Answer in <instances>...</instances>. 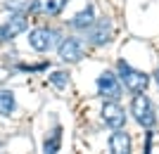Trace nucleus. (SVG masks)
I'll return each instance as SVG.
<instances>
[{"instance_id": "1", "label": "nucleus", "mask_w": 159, "mask_h": 154, "mask_svg": "<svg viewBox=\"0 0 159 154\" xmlns=\"http://www.w3.org/2000/svg\"><path fill=\"white\" fill-rule=\"evenodd\" d=\"M116 76H119V81L124 83V88H126L128 93H133V95L135 93H145V88L150 86V76H147L145 71L133 69L126 59L116 62Z\"/></svg>"}, {"instance_id": "2", "label": "nucleus", "mask_w": 159, "mask_h": 154, "mask_svg": "<svg viewBox=\"0 0 159 154\" xmlns=\"http://www.w3.org/2000/svg\"><path fill=\"white\" fill-rule=\"evenodd\" d=\"M131 114H133V119H135V123L143 126V128H147V130L157 126L154 104H152V100H150L147 95H143V93H135V97H133V102H131Z\"/></svg>"}, {"instance_id": "3", "label": "nucleus", "mask_w": 159, "mask_h": 154, "mask_svg": "<svg viewBox=\"0 0 159 154\" xmlns=\"http://www.w3.org/2000/svg\"><path fill=\"white\" fill-rule=\"evenodd\" d=\"M57 40H60V31L48 29V26H38V29H33L31 33H29V45H31L36 52H48V50H52V47L57 45Z\"/></svg>"}, {"instance_id": "4", "label": "nucleus", "mask_w": 159, "mask_h": 154, "mask_svg": "<svg viewBox=\"0 0 159 154\" xmlns=\"http://www.w3.org/2000/svg\"><path fill=\"white\" fill-rule=\"evenodd\" d=\"M100 114H102L105 126H109L112 130H116V128H124V126H126V112H124V107H121L116 100L105 102Z\"/></svg>"}, {"instance_id": "5", "label": "nucleus", "mask_w": 159, "mask_h": 154, "mask_svg": "<svg viewBox=\"0 0 159 154\" xmlns=\"http://www.w3.org/2000/svg\"><path fill=\"white\" fill-rule=\"evenodd\" d=\"M98 93L107 100H119L121 97V81L112 71H102L98 76Z\"/></svg>"}, {"instance_id": "6", "label": "nucleus", "mask_w": 159, "mask_h": 154, "mask_svg": "<svg viewBox=\"0 0 159 154\" xmlns=\"http://www.w3.org/2000/svg\"><path fill=\"white\" fill-rule=\"evenodd\" d=\"M26 29H29V19L24 17V14H14V17H10L5 24H0V43H7V40L17 38V36L24 33Z\"/></svg>"}, {"instance_id": "7", "label": "nucleus", "mask_w": 159, "mask_h": 154, "mask_svg": "<svg viewBox=\"0 0 159 154\" xmlns=\"http://www.w3.org/2000/svg\"><path fill=\"white\" fill-rule=\"evenodd\" d=\"M57 55H60V59L66 62V64H74V62H81L83 57V43L79 38H64L57 47Z\"/></svg>"}, {"instance_id": "8", "label": "nucleus", "mask_w": 159, "mask_h": 154, "mask_svg": "<svg viewBox=\"0 0 159 154\" xmlns=\"http://www.w3.org/2000/svg\"><path fill=\"white\" fill-rule=\"evenodd\" d=\"M88 40L93 43V45H107L109 40H112V24L109 19H98L90 26V33H88Z\"/></svg>"}, {"instance_id": "9", "label": "nucleus", "mask_w": 159, "mask_h": 154, "mask_svg": "<svg viewBox=\"0 0 159 154\" xmlns=\"http://www.w3.org/2000/svg\"><path fill=\"white\" fill-rule=\"evenodd\" d=\"M133 145H131V135L124 128H116L109 135V154H131Z\"/></svg>"}, {"instance_id": "10", "label": "nucleus", "mask_w": 159, "mask_h": 154, "mask_svg": "<svg viewBox=\"0 0 159 154\" xmlns=\"http://www.w3.org/2000/svg\"><path fill=\"white\" fill-rule=\"evenodd\" d=\"M69 0H33V5L29 7L31 12H38V14H48V17H55L64 10V5Z\"/></svg>"}, {"instance_id": "11", "label": "nucleus", "mask_w": 159, "mask_h": 154, "mask_svg": "<svg viewBox=\"0 0 159 154\" xmlns=\"http://www.w3.org/2000/svg\"><path fill=\"white\" fill-rule=\"evenodd\" d=\"M95 24V10L93 5H88L86 10H81L79 14H74L71 21H69V26L76 29V31H86V29H90Z\"/></svg>"}, {"instance_id": "12", "label": "nucleus", "mask_w": 159, "mask_h": 154, "mask_svg": "<svg viewBox=\"0 0 159 154\" xmlns=\"http://www.w3.org/2000/svg\"><path fill=\"white\" fill-rule=\"evenodd\" d=\"M60 145H62V126H55L52 133L48 135L45 142H43V154H57Z\"/></svg>"}, {"instance_id": "13", "label": "nucleus", "mask_w": 159, "mask_h": 154, "mask_svg": "<svg viewBox=\"0 0 159 154\" xmlns=\"http://www.w3.org/2000/svg\"><path fill=\"white\" fill-rule=\"evenodd\" d=\"M14 112V93L0 90V116H10Z\"/></svg>"}, {"instance_id": "14", "label": "nucleus", "mask_w": 159, "mask_h": 154, "mask_svg": "<svg viewBox=\"0 0 159 154\" xmlns=\"http://www.w3.org/2000/svg\"><path fill=\"white\" fill-rule=\"evenodd\" d=\"M50 83L57 86V88H64L66 83H69V74H66V71H55V74L50 76Z\"/></svg>"}, {"instance_id": "15", "label": "nucleus", "mask_w": 159, "mask_h": 154, "mask_svg": "<svg viewBox=\"0 0 159 154\" xmlns=\"http://www.w3.org/2000/svg\"><path fill=\"white\" fill-rule=\"evenodd\" d=\"M154 81H157V86H159V69L154 71Z\"/></svg>"}]
</instances>
